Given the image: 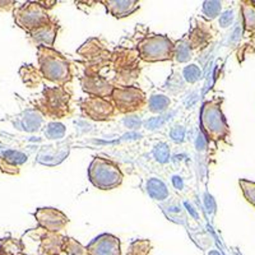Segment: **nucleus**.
Masks as SVG:
<instances>
[{"label": "nucleus", "mask_w": 255, "mask_h": 255, "mask_svg": "<svg viewBox=\"0 0 255 255\" xmlns=\"http://www.w3.org/2000/svg\"><path fill=\"white\" fill-rule=\"evenodd\" d=\"M38 69L45 79L64 87L73 78L70 64L67 58L56 50L46 46L37 47Z\"/></svg>", "instance_id": "1"}, {"label": "nucleus", "mask_w": 255, "mask_h": 255, "mask_svg": "<svg viewBox=\"0 0 255 255\" xmlns=\"http://www.w3.org/2000/svg\"><path fill=\"white\" fill-rule=\"evenodd\" d=\"M140 58L136 47L119 46L113 51L111 67L115 72V82L119 87H129L140 74Z\"/></svg>", "instance_id": "2"}, {"label": "nucleus", "mask_w": 255, "mask_h": 255, "mask_svg": "<svg viewBox=\"0 0 255 255\" xmlns=\"http://www.w3.org/2000/svg\"><path fill=\"white\" fill-rule=\"evenodd\" d=\"M222 101L223 99H216L204 102L200 111L202 131L207 139L213 142L225 140L230 135V128L221 109Z\"/></svg>", "instance_id": "3"}, {"label": "nucleus", "mask_w": 255, "mask_h": 255, "mask_svg": "<svg viewBox=\"0 0 255 255\" xmlns=\"http://www.w3.org/2000/svg\"><path fill=\"white\" fill-rule=\"evenodd\" d=\"M72 95L64 87H45L36 101V110L50 119H63L70 115Z\"/></svg>", "instance_id": "4"}, {"label": "nucleus", "mask_w": 255, "mask_h": 255, "mask_svg": "<svg viewBox=\"0 0 255 255\" xmlns=\"http://www.w3.org/2000/svg\"><path fill=\"white\" fill-rule=\"evenodd\" d=\"M88 179L100 190H113L122 185L124 175L119 166L111 159L95 157L88 167Z\"/></svg>", "instance_id": "5"}, {"label": "nucleus", "mask_w": 255, "mask_h": 255, "mask_svg": "<svg viewBox=\"0 0 255 255\" xmlns=\"http://www.w3.org/2000/svg\"><path fill=\"white\" fill-rule=\"evenodd\" d=\"M175 44L166 35H147L139 41L136 50L140 60L157 63L174 59Z\"/></svg>", "instance_id": "6"}, {"label": "nucleus", "mask_w": 255, "mask_h": 255, "mask_svg": "<svg viewBox=\"0 0 255 255\" xmlns=\"http://www.w3.org/2000/svg\"><path fill=\"white\" fill-rule=\"evenodd\" d=\"M77 54L82 56L86 65V72L88 73H100L105 67L110 65L113 59V51L104 41L97 37L86 41L77 50Z\"/></svg>", "instance_id": "7"}, {"label": "nucleus", "mask_w": 255, "mask_h": 255, "mask_svg": "<svg viewBox=\"0 0 255 255\" xmlns=\"http://www.w3.org/2000/svg\"><path fill=\"white\" fill-rule=\"evenodd\" d=\"M50 20L51 18L47 9L41 5L40 1H27L14 10V22L28 35L32 31L49 23Z\"/></svg>", "instance_id": "8"}, {"label": "nucleus", "mask_w": 255, "mask_h": 255, "mask_svg": "<svg viewBox=\"0 0 255 255\" xmlns=\"http://www.w3.org/2000/svg\"><path fill=\"white\" fill-rule=\"evenodd\" d=\"M110 100L115 106L116 113L119 114H133L139 111L148 102L145 93L140 88L134 86L129 87L115 86Z\"/></svg>", "instance_id": "9"}, {"label": "nucleus", "mask_w": 255, "mask_h": 255, "mask_svg": "<svg viewBox=\"0 0 255 255\" xmlns=\"http://www.w3.org/2000/svg\"><path fill=\"white\" fill-rule=\"evenodd\" d=\"M79 108L82 114L95 122H105L113 119L116 114V109L110 99L101 97H86L79 101Z\"/></svg>", "instance_id": "10"}, {"label": "nucleus", "mask_w": 255, "mask_h": 255, "mask_svg": "<svg viewBox=\"0 0 255 255\" xmlns=\"http://www.w3.org/2000/svg\"><path fill=\"white\" fill-rule=\"evenodd\" d=\"M82 90L93 97L109 99L113 95L115 88L113 82L100 76V73L84 72V76L81 78Z\"/></svg>", "instance_id": "11"}, {"label": "nucleus", "mask_w": 255, "mask_h": 255, "mask_svg": "<svg viewBox=\"0 0 255 255\" xmlns=\"http://www.w3.org/2000/svg\"><path fill=\"white\" fill-rule=\"evenodd\" d=\"M33 216L37 221L38 227L50 232H56V234L65 229L68 222H69L68 217L64 215L63 212L56 208H52V207L38 208Z\"/></svg>", "instance_id": "12"}, {"label": "nucleus", "mask_w": 255, "mask_h": 255, "mask_svg": "<svg viewBox=\"0 0 255 255\" xmlns=\"http://www.w3.org/2000/svg\"><path fill=\"white\" fill-rule=\"evenodd\" d=\"M213 36H215V31L212 29L208 22L202 19H193L191 29L184 38L186 40L189 46L191 47V50L197 51V50L207 47Z\"/></svg>", "instance_id": "13"}, {"label": "nucleus", "mask_w": 255, "mask_h": 255, "mask_svg": "<svg viewBox=\"0 0 255 255\" xmlns=\"http://www.w3.org/2000/svg\"><path fill=\"white\" fill-rule=\"evenodd\" d=\"M120 240L111 234H102L87 247L88 255H120Z\"/></svg>", "instance_id": "14"}, {"label": "nucleus", "mask_w": 255, "mask_h": 255, "mask_svg": "<svg viewBox=\"0 0 255 255\" xmlns=\"http://www.w3.org/2000/svg\"><path fill=\"white\" fill-rule=\"evenodd\" d=\"M37 236L40 240L38 255H60L63 253V245L65 236L56 232L46 231L45 229L37 227Z\"/></svg>", "instance_id": "15"}, {"label": "nucleus", "mask_w": 255, "mask_h": 255, "mask_svg": "<svg viewBox=\"0 0 255 255\" xmlns=\"http://www.w3.org/2000/svg\"><path fill=\"white\" fill-rule=\"evenodd\" d=\"M59 24L58 22H55L54 19H51L49 23L41 26L40 28L35 29L29 33L31 38L35 41L38 46H46L51 47L54 46V42L56 40V36H58L59 32Z\"/></svg>", "instance_id": "16"}, {"label": "nucleus", "mask_w": 255, "mask_h": 255, "mask_svg": "<svg viewBox=\"0 0 255 255\" xmlns=\"http://www.w3.org/2000/svg\"><path fill=\"white\" fill-rule=\"evenodd\" d=\"M106 10L115 18H125L133 14L139 9V3L136 0H105L102 1Z\"/></svg>", "instance_id": "17"}, {"label": "nucleus", "mask_w": 255, "mask_h": 255, "mask_svg": "<svg viewBox=\"0 0 255 255\" xmlns=\"http://www.w3.org/2000/svg\"><path fill=\"white\" fill-rule=\"evenodd\" d=\"M3 161H5V165H0V167H1V170H3L4 172L13 174L12 170H10V168H13V171H14L15 174H18V172H19L18 166L26 162L27 156L23 153H20V152L6 151L3 153Z\"/></svg>", "instance_id": "18"}, {"label": "nucleus", "mask_w": 255, "mask_h": 255, "mask_svg": "<svg viewBox=\"0 0 255 255\" xmlns=\"http://www.w3.org/2000/svg\"><path fill=\"white\" fill-rule=\"evenodd\" d=\"M241 13L245 32H255V4L250 0L241 1Z\"/></svg>", "instance_id": "19"}, {"label": "nucleus", "mask_w": 255, "mask_h": 255, "mask_svg": "<svg viewBox=\"0 0 255 255\" xmlns=\"http://www.w3.org/2000/svg\"><path fill=\"white\" fill-rule=\"evenodd\" d=\"M147 191L156 200H165L168 197V189L162 180L152 177L147 181Z\"/></svg>", "instance_id": "20"}, {"label": "nucleus", "mask_w": 255, "mask_h": 255, "mask_svg": "<svg viewBox=\"0 0 255 255\" xmlns=\"http://www.w3.org/2000/svg\"><path fill=\"white\" fill-rule=\"evenodd\" d=\"M19 74L22 76V79H23V82L28 87H36L44 78L40 69H36L33 65H23V67L20 68Z\"/></svg>", "instance_id": "21"}, {"label": "nucleus", "mask_w": 255, "mask_h": 255, "mask_svg": "<svg viewBox=\"0 0 255 255\" xmlns=\"http://www.w3.org/2000/svg\"><path fill=\"white\" fill-rule=\"evenodd\" d=\"M148 109L149 111L153 114H161L163 111H166L171 104L170 99H168L166 95H162V93H154L149 97L148 100Z\"/></svg>", "instance_id": "22"}, {"label": "nucleus", "mask_w": 255, "mask_h": 255, "mask_svg": "<svg viewBox=\"0 0 255 255\" xmlns=\"http://www.w3.org/2000/svg\"><path fill=\"white\" fill-rule=\"evenodd\" d=\"M194 51L191 50L185 38L177 41L174 47V59L177 63H188L193 59Z\"/></svg>", "instance_id": "23"}, {"label": "nucleus", "mask_w": 255, "mask_h": 255, "mask_svg": "<svg viewBox=\"0 0 255 255\" xmlns=\"http://www.w3.org/2000/svg\"><path fill=\"white\" fill-rule=\"evenodd\" d=\"M0 254L3 255H23V245L14 239H4L0 244Z\"/></svg>", "instance_id": "24"}, {"label": "nucleus", "mask_w": 255, "mask_h": 255, "mask_svg": "<svg viewBox=\"0 0 255 255\" xmlns=\"http://www.w3.org/2000/svg\"><path fill=\"white\" fill-rule=\"evenodd\" d=\"M63 253L65 255H87V248H84L81 243L73 238H67L64 240Z\"/></svg>", "instance_id": "25"}, {"label": "nucleus", "mask_w": 255, "mask_h": 255, "mask_svg": "<svg viewBox=\"0 0 255 255\" xmlns=\"http://www.w3.org/2000/svg\"><path fill=\"white\" fill-rule=\"evenodd\" d=\"M221 9H222L221 1H218V0H207L203 3L202 14L207 20H213L220 15Z\"/></svg>", "instance_id": "26"}, {"label": "nucleus", "mask_w": 255, "mask_h": 255, "mask_svg": "<svg viewBox=\"0 0 255 255\" xmlns=\"http://www.w3.org/2000/svg\"><path fill=\"white\" fill-rule=\"evenodd\" d=\"M45 135L49 139H59V138H63L65 135V127L61 123H49L46 125V129H45Z\"/></svg>", "instance_id": "27"}, {"label": "nucleus", "mask_w": 255, "mask_h": 255, "mask_svg": "<svg viewBox=\"0 0 255 255\" xmlns=\"http://www.w3.org/2000/svg\"><path fill=\"white\" fill-rule=\"evenodd\" d=\"M183 77L188 83H197L200 79V77H202V70H200L199 67L195 65V64H189L188 67L184 68Z\"/></svg>", "instance_id": "28"}, {"label": "nucleus", "mask_w": 255, "mask_h": 255, "mask_svg": "<svg viewBox=\"0 0 255 255\" xmlns=\"http://www.w3.org/2000/svg\"><path fill=\"white\" fill-rule=\"evenodd\" d=\"M239 184H240L241 189H243L244 195H245V198H247L248 202L255 207V183L254 181H250V180H245V179H240Z\"/></svg>", "instance_id": "29"}, {"label": "nucleus", "mask_w": 255, "mask_h": 255, "mask_svg": "<svg viewBox=\"0 0 255 255\" xmlns=\"http://www.w3.org/2000/svg\"><path fill=\"white\" fill-rule=\"evenodd\" d=\"M151 250V243L148 240H135L130 245V255H147Z\"/></svg>", "instance_id": "30"}, {"label": "nucleus", "mask_w": 255, "mask_h": 255, "mask_svg": "<svg viewBox=\"0 0 255 255\" xmlns=\"http://www.w3.org/2000/svg\"><path fill=\"white\" fill-rule=\"evenodd\" d=\"M153 154L158 162L166 163L168 161V158H170V148H168V145L166 143H158L156 145V148H154Z\"/></svg>", "instance_id": "31"}, {"label": "nucleus", "mask_w": 255, "mask_h": 255, "mask_svg": "<svg viewBox=\"0 0 255 255\" xmlns=\"http://www.w3.org/2000/svg\"><path fill=\"white\" fill-rule=\"evenodd\" d=\"M170 136H171V139L174 140V142L181 143L184 140V138H185V129H184L183 127L176 125V127L172 128L171 131H170Z\"/></svg>", "instance_id": "32"}, {"label": "nucleus", "mask_w": 255, "mask_h": 255, "mask_svg": "<svg viewBox=\"0 0 255 255\" xmlns=\"http://www.w3.org/2000/svg\"><path fill=\"white\" fill-rule=\"evenodd\" d=\"M232 22H234V12L232 10H226L220 17V26L222 28H227L229 26H231Z\"/></svg>", "instance_id": "33"}, {"label": "nucleus", "mask_w": 255, "mask_h": 255, "mask_svg": "<svg viewBox=\"0 0 255 255\" xmlns=\"http://www.w3.org/2000/svg\"><path fill=\"white\" fill-rule=\"evenodd\" d=\"M125 124L129 128H136L140 125V120L136 118V116H130L129 119L125 120Z\"/></svg>", "instance_id": "34"}, {"label": "nucleus", "mask_w": 255, "mask_h": 255, "mask_svg": "<svg viewBox=\"0 0 255 255\" xmlns=\"http://www.w3.org/2000/svg\"><path fill=\"white\" fill-rule=\"evenodd\" d=\"M14 4H15V1H0V8L9 10V9L12 8V6H14Z\"/></svg>", "instance_id": "35"}, {"label": "nucleus", "mask_w": 255, "mask_h": 255, "mask_svg": "<svg viewBox=\"0 0 255 255\" xmlns=\"http://www.w3.org/2000/svg\"><path fill=\"white\" fill-rule=\"evenodd\" d=\"M203 138H204L203 135H200L199 139H198V143H197L198 149H200V151H203L204 147H206V143H207V140H203Z\"/></svg>", "instance_id": "36"}, {"label": "nucleus", "mask_w": 255, "mask_h": 255, "mask_svg": "<svg viewBox=\"0 0 255 255\" xmlns=\"http://www.w3.org/2000/svg\"><path fill=\"white\" fill-rule=\"evenodd\" d=\"M172 183H174L175 188H176V189L183 188V181H181V179H180V177L174 176V179H172Z\"/></svg>", "instance_id": "37"}, {"label": "nucleus", "mask_w": 255, "mask_h": 255, "mask_svg": "<svg viewBox=\"0 0 255 255\" xmlns=\"http://www.w3.org/2000/svg\"><path fill=\"white\" fill-rule=\"evenodd\" d=\"M208 255H222L220 252H217V250H212V252H209Z\"/></svg>", "instance_id": "38"}, {"label": "nucleus", "mask_w": 255, "mask_h": 255, "mask_svg": "<svg viewBox=\"0 0 255 255\" xmlns=\"http://www.w3.org/2000/svg\"><path fill=\"white\" fill-rule=\"evenodd\" d=\"M253 3H254V4H255V0H253Z\"/></svg>", "instance_id": "39"}, {"label": "nucleus", "mask_w": 255, "mask_h": 255, "mask_svg": "<svg viewBox=\"0 0 255 255\" xmlns=\"http://www.w3.org/2000/svg\"><path fill=\"white\" fill-rule=\"evenodd\" d=\"M0 255H3V254H0Z\"/></svg>", "instance_id": "40"}]
</instances>
